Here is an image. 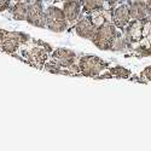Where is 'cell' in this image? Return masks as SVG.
I'll use <instances>...</instances> for the list:
<instances>
[{
    "mask_svg": "<svg viewBox=\"0 0 151 151\" xmlns=\"http://www.w3.org/2000/svg\"><path fill=\"white\" fill-rule=\"evenodd\" d=\"M45 16H46V27L55 33L64 32L68 27V19L63 9L57 6H48L45 9Z\"/></svg>",
    "mask_w": 151,
    "mask_h": 151,
    "instance_id": "cell-4",
    "label": "cell"
},
{
    "mask_svg": "<svg viewBox=\"0 0 151 151\" xmlns=\"http://www.w3.org/2000/svg\"><path fill=\"white\" fill-rule=\"evenodd\" d=\"M50 51H51L50 45L42 44V46H33L27 50H23V55L32 65L41 68L46 64Z\"/></svg>",
    "mask_w": 151,
    "mask_h": 151,
    "instance_id": "cell-6",
    "label": "cell"
},
{
    "mask_svg": "<svg viewBox=\"0 0 151 151\" xmlns=\"http://www.w3.org/2000/svg\"><path fill=\"white\" fill-rule=\"evenodd\" d=\"M117 35V27L111 21H106L97 27L96 33L92 37V42L99 50H109L112 46L115 37Z\"/></svg>",
    "mask_w": 151,
    "mask_h": 151,
    "instance_id": "cell-2",
    "label": "cell"
},
{
    "mask_svg": "<svg viewBox=\"0 0 151 151\" xmlns=\"http://www.w3.org/2000/svg\"><path fill=\"white\" fill-rule=\"evenodd\" d=\"M143 27H144V19H133L132 22L126 26V34L124 39L129 42H140L143 37Z\"/></svg>",
    "mask_w": 151,
    "mask_h": 151,
    "instance_id": "cell-8",
    "label": "cell"
},
{
    "mask_svg": "<svg viewBox=\"0 0 151 151\" xmlns=\"http://www.w3.org/2000/svg\"><path fill=\"white\" fill-rule=\"evenodd\" d=\"M14 3H19V1H26V0H12Z\"/></svg>",
    "mask_w": 151,
    "mask_h": 151,
    "instance_id": "cell-20",
    "label": "cell"
},
{
    "mask_svg": "<svg viewBox=\"0 0 151 151\" xmlns=\"http://www.w3.org/2000/svg\"><path fill=\"white\" fill-rule=\"evenodd\" d=\"M109 75H111V76H116V78H127L129 75V71L127 69L122 68V67H115V68L110 69Z\"/></svg>",
    "mask_w": 151,
    "mask_h": 151,
    "instance_id": "cell-16",
    "label": "cell"
},
{
    "mask_svg": "<svg viewBox=\"0 0 151 151\" xmlns=\"http://www.w3.org/2000/svg\"><path fill=\"white\" fill-rule=\"evenodd\" d=\"M11 1H12V0H0V12H3L6 9H9Z\"/></svg>",
    "mask_w": 151,
    "mask_h": 151,
    "instance_id": "cell-17",
    "label": "cell"
},
{
    "mask_svg": "<svg viewBox=\"0 0 151 151\" xmlns=\"http://www.w3.org/2000/svg\"><path fill=\"white\" fill-rule=\"evenodd\" d=\"M82 7L86 12H91L96 10H106V3L108 0H81ZM110 11V10H109Z\"/></svg>",
    "mask_w": 151,
    "mask_h": 151,
    "instance_id": "cell-14",
    "label": "cell"
},
{
    "mask_svg": "<svg viewBox=\"0 0 151 151\" xmlns=\"http://www.w3.org/2000/svg\"><path fill=\"white\" fill-rule=\"evenodd\" d=\"M63 1H65V0H63Z\"/></svg>",
    "mask_w": 151,
    "mask_h": 151,
    "instance_id": "cell-22",
    "label": "cell"
},
{
    "mask_svg": "<svg viewBox=\"0 0 151 151\" xmlns=\"http://www.w3.org/2000/svg\"><path fill=\"white\" fill-rule=\"evenodd\" d=\"M79 71L80 75L88 78H94L102 73L104 69L108 68V64L96 56H83L79 59Z\"/></svg>",
    "mask_w": 151,
    "mask_h": 151,
    "instance_id": "cell-5",
    "label": "cell"
},
{
    "mask_svg": "<svg viewBox=\"0 0 151 151\" xmlns=\"http://www.w3.org/2000/svg\"><path fill=\"white\" fill-rule=\"evenodd\" d=\"M29 40V35L0 29V48L6 53H14Z\"/></svg>",
    "mask_w": 151,
    "mask_h": 151,
    "instance_id": "cell-3",
    "label": "cell"
},
{
    "mask_svg": "<svg viewBox=\"0 0 151 151\" xmlns=\"http://www.w3.org/2000/svg\"><path fill=\"white\" fill-rule=\"evenodd\" d=\"M46 69L52 73L78 75L79 64L76 62V53L68 48H57L51 55V62L45 64Z\"/></svg>",
    "mask_w": 151,
    "mask_h": 151,
    "instance_id": "cell-1",
    "label": "cell"
},
{
    "mask_svg": "<svg viewBox=\"0 0 151 151\" xmlns=\"http://www.w3.org/2000/svg\"><path fill=\"white\" fill-rule=\"evenodd\" d=\"M142 48H150L151 47V19L144 22L143 27V37L140 40Z\"/></svg>",
    "mask_w": 151,
    "mask_h": 151,
    "instance_id": "cell-15",
    "label": "cell"
},
{
    "mask_svg": "<svg viewBox=\"0 0 151 151\" xmlns=\"http://www.w3.org/2000/svg\"><path fill=\"white\" fill-rule=\"evenodd\" d=\"M82 7L81 0H65L63 4V11L69 23H75L80 16V11Z\"/></svg>",
    "mask_w": 151,
    "mask_h": 151,
    "instance_id": "cell-11",
    "label": "cell"
},
{
    "mask_svg": "<svg viewBox=\"0 0 151 151\" xmlns=\"http://www.w3.org/2000/svg\"><path fill=\"white\" fill-rule=\"evenodd\" d=\"M129 11H131V17L133 19H145L147 16L145 3L142 1V0H134L133 4L129 6Z\"/></svg>",
    "mask_w": 151,
    "mask_h": 151,
    "instance_id": "cell-12",
    "label": "cell"
},
{
    "mask_svg": "<svg viewBox=\"0 0 151 151\" xmlns=\"http://www.w3.org/2000/svg\"><path fill=\"white\" fill-rule=\"evenodd\" d=\"M145 6H146V14H147V16L151 17V0H147V1L145 3Z\"/></svg>",
    "mask_w": 151,
    "mask_h": 151,
    "instance_id": "cell-19",
    "label": "cell"
},
{
    "mask_svg": "<svg viewBox=\"0 0 151 151\" xmlns=\"http://www.w3.org/2000/svg\"><path fill=\"white\" fill-rule=\"evenodd\" d=\"M29 12V5L27 1H19L15 3L14 7H12V16L15 19L18 21H27Z\"/></svg>",
    "mask_w": 151,
    "mask_h": 151,
    "instance_id": "cell-13",
    "label": "cell"
},
{
    "mask_svg": "<svg viewBox=\"0 0 151 151\" xmlns=\"http://www.w3.org/2000/svg\"><path fill=\"white\" fill-rule=\"evenodd\" d=\"M29 5V12L27 22L32 26L37 28H45L46 27V16H45V9L42 5V0H26Z\"/></svg>",
    "mask_w": 151,
    "mask_h": 151,
    "instance_id": "cell-7",
    "label": "cell"
},
{
    "mask_svg": "<svg viewBox=\"0 0 151 151\" xmlns=\"http://www.w3.org/2000/svg\"><path fill=\"white\" fill-rule=\"evenodd\" d=\"M45 1H50V0H45Z\"/></svg>",
    "mask_w": 151,
    "mask_h": 151,
    "instance_id": "cell-21",
    "label": "cell"
},
{
    "mask_svg": "<svg viewBox=\"0 0 151 151\" xmlns=\"http://www.w3.org/2000/svg\"><path fill=\"white\" fill-rule=\"evenodd\" d=\"M96 29H97V27L92 23L90 17L81 18L80 21L76 22V24H75V33H76L80 37H83V39L91 40L96 33Z\"/></svg>",
    "mask_w": 151,
    "mask_h": 151,
    "instance_id": "cell-10",
    "label": "cell"
},
{
    "mask_svg": "<svg viewBox=\"0 0 151 151\" xmlns=\"http://www.w3.org/2000/svg\"><path fill=\"white\" fill-rule=\"evenodd\" d=\"M131 11L129 6L120 5L116 9L112 10L111 14V22L115 24L117 28H124L131 21Z\"/></svg>",
    "mask_w": 151,
    "mask_h": 151,
    "instance_id": "cell-9",
    "label": "cell"
},
{
    "mask_svg": "<svg viewBox=\"0 0 151 151\" xmlns=\"http://www.w3.org/2000/svg\"><path fill=\"white\" fill-rule=\"evenodd\" d=\"M142 76L145 78V79H147V80H151V67H147L146 69L143 70Z\"/></svg>",
    "mask_w": 151,
    "mask_h": 151,
    "instance_id": "cell-18",
    "label": "cell"
}]
</instances>
